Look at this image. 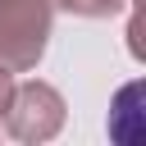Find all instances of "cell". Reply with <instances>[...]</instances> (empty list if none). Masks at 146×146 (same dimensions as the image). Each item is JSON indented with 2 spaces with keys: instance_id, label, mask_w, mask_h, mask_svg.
<instances>
[{
  "instance_id": "obj_1",
  "label": "cell",
  "mask_w": 146,
  "mask_h": 146,
  "mask_svg": "<svg viewBox=\"0 0 146 146\" xmlns=\"http://www.w3.org/2000/svg\"><path fill=\"white\" fill-rule=\"evenodd\" d=\"M50 0H0V64L9 73H32L50 46Z\"/></svg>"
},
{
  "instance_id": "obj_3",
  "label": "cell",
  "mask_w": 146,
  "mask_h": 146,
  "mask_svg": "<svg viewBox=\"0 0 146 146\" xmlns=\"http://www.w3.org/2000/svg\"><path fill=\"white\" fill-rule=\"evenodd\" d=\"M137 100H141V82H128V87L114 96V110H110V137L123 141V146H137V141L146 137V119H141Z\"/></svg>"
},
{
  "instance_id": "obj_5",
  "label": "cell",
  "mask_w": 146,
  "mask_h": 146,
  "mask_svg": "<svg viewBox=\"0 0 146 146\" xmlns=\"http://www.w3.org/2000/svg\"><path fill=\"white\" fill-rule=\"evenodd\" d=\"M0 132H5V123H0Z\"/></svg>"
},
{
  "instance_id": "obj_2",
  "label": "cell",
  "mask_w": 146,
  "mask_h": 146,
  "mask_svg": "<svg viewBox=\"0 0 146 146\" xmlns=\"http://www.w3.org/2000/svg\"><path fill=\"white\" fill-rule=\"evenodd\" d=\"M5 132L14 141H50L59 128H64V96L41 82V78H27V82H14L9 91V105H5Z\"/></svg>"
},
{
  "instance_id": "obj_4",
  "label": "cell",
  "mask_w": 146,
  "mask_h": 146,
  "mask_svg": "<svg viewBox=\"0 0 146 146\" xmlns=\"http://www.w3.org/2000/svg\"><path fill=\"white\" fill-rule=\"evenodd\" d=\"M55 9H64V14H73V18H114V14H123L132 0H50Z\"/></svg>"
}]
</instances>
